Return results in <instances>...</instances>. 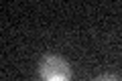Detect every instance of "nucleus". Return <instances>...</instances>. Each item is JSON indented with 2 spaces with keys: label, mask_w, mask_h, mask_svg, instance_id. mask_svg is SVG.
<instances>
[{
  "label": "nucleus",
  "mask_w": 122,
  "mask_h": 81,
  "mask_svg": "<svg viewBox=\"0 0 122 81\" xmlns=\"http://www.w3.org/2000/svg\"><path fill=\"white\" fill-rule=\"evenodd\" d=\"M39 81H71V67L59 55H45L39 61Z\"/></svg>",
  "instance_id": "obj_1"
},
{
  "label": "nucleus",
  "mask_w": 122,
  "mask_h": 81,
  "mask_svg": "<svg viewBox=\"0 0 122 81\" xmlns=\"http://www.w3.org/2000/svg\"><path fill=\"white\" fill-rule=\"evenodd\" d=\"M94 81H122V79L116 77V75H100V77H96Z\"/></svg>",
  "instance_id": "obj_2"
}]
</instances>
